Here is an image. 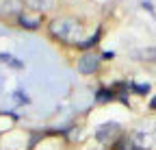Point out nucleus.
I'll use <instances>...</instances> for the list:
<instances>
[{
  "label": "nucleus",
  "instance_id": "f257e3e1",
  "mask_svg": "<svg viewBox=\"0 0 156 150\" xmlns=\"http://www.w3.org/2000/svg\"><path fill=\"white\" fill-rule=\"evenodd\" d=\"M95 65H98V57H85V59H80V72H85V74H91L95 70Z\"/></svg>",
  "mask_w": 156,
  "mask_h": 150
}]
</instances>
